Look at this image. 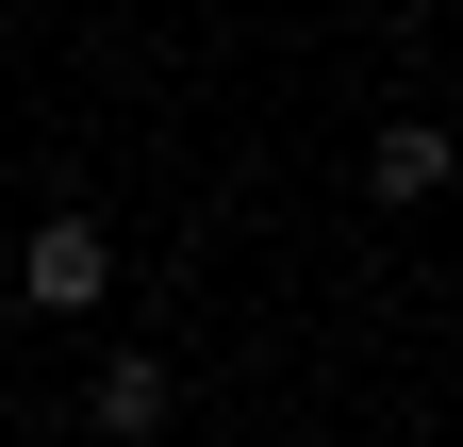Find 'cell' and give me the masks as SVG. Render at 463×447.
Returning a JSON list of instances; mask_svg holds the SVG:
<instances>
[{
  "label": "cell",
  "mask_w": 463,
  "mask_h": 447,
  "mask_svg": "<svg viewBox=\"0 0 463 447\" xmlns=\"http://www.w3.org/2000/svg\"><path fill=\"white\" fill-rule=\"evenodd\" d=\"M17 299H33V315H99V299H116V233H99V215H33Z\"/></svg>",
  "instance_id": "cell-1"
},
{
  "label": "cell",
  "mask_w": 463,
  "mask_h": 447,
  "mask_svg": "<svg viewBox=\"0 0 463 447\" xmlns=\"http://www.w3.org/2000/svg\"><path fill=\"white\" fill-rule=\"evenodd\" d=\"M447 183H463V133H447V117H381V133H364V199L414 215V199H447Z\"/></svg>",
  "instance_id": "cell-2"
},
{
  "label": "cell",
  "mask_w": 463,
  "mask_h": 447,
  "mask_svg": "<svg viewBox=\"0 0 463 447\" xmlns=\"http://www.w3.org/2000/svg\"><path fill=\"white\" fill-rule=\"evenodd\" d=\"M165 414H183V381H165L149 348H99V381H83V431H99V447H149Z\"/></svg>",
  "instance_id": "cell-3"
}]
</instances>
